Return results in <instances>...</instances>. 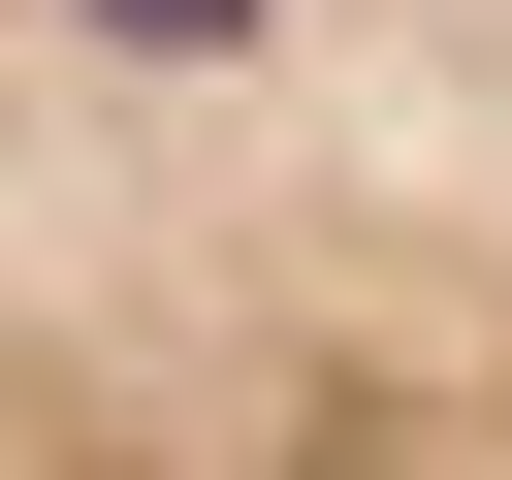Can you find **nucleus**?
Returning <instances> with one entry per match:
<instances>
[{"instance_id":"obj_1","label":"nucleus","mask_w":512,"mask_h":480,"mask_svg":"<svg viewBox=\"0 0 512 480\" xmlns=\"http://www.w3.org/2000/svg\"><path fill=\"white\" fill-rule=\"evenodd\" d=\"M0 480H512V0H0Z\"/></svg>"}]
</instances>
